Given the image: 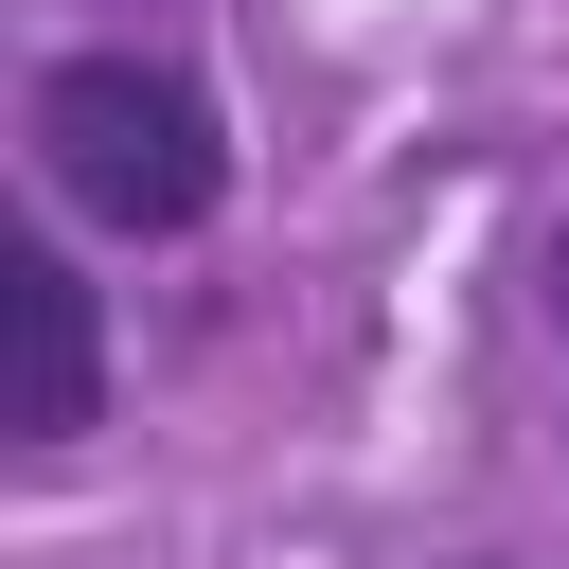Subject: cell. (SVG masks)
Returning <instances> with one entry per match:
<instances>
[{
  "mask_svg": "<svg viewBox=\"0 0 569 569\" xmlns=\"http://www.w3.org/2000/svg\"><path fill=\"white\" fill-rule=\"evenodd\" d=\"M551 338H569V231H551Z\"/></svg>",
  "mask_w": 569,
  "mask_h": 569,
  "instance_id": "3957f363",
  "label": "cell"
},
{
  "mask_svg": "<svg viewBox=\"0 0 569 569\" xmlns=\"http://www.w3.org/2000/svg\"><path fill=\"white\" fill-rule=\"evenodd\" d=\"M36 178L89 213V231H124V249H178V231H213V196H231V124H213V89L178 71V53H142V36H71V53H36Z\"/></svg>",
  "mask_w": 569,
  "mask_h": 569,
  "instance_id": "6da1fadb",
  "label": "cell"
},
{
  "mask_svg": "<svg viewBox=\"0 0 569 569\" xmlns=\"http://www.w3.org/2000/svg\"><path fill=\"white\" fill-rule=\"evenodd\" d=\"M0 302H18V356H36L18 445L53 462V445H89V427H107V302H89V267H71L53 231H18V249H0Z\"/></svg>",
  "mask_w": 569,
  "mask_h": 569,
  "instance_id": "7a4b0ae2",
  "label": "cell"
}]
</instances>
